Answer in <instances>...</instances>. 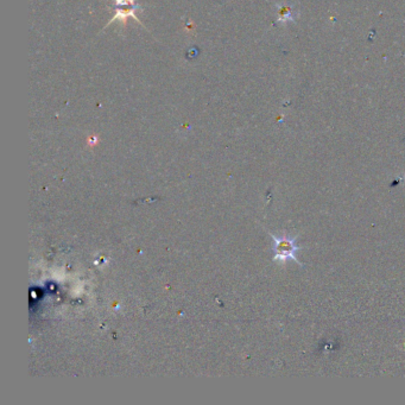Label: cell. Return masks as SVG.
Returning <instances> with one entry per match:
<instances>
[{
    "instance_id": "1",
    "label": "cell",
    "mask_w": 405,
    "mask_h": 405,
    "mask_svg": "<svg viewBox=\"0 0 405 405\" xmlns=\"http://www.w3.org/2000/svg\"><path fill=\"white\" fill-rule=\"evenodd\" d=\"M273 239V252L274 262L285 263L288 260H294L297 265L302 266V263L297 259V252L301 251L302 247L297 245V239L299 235L290 237V235H274L270 234Z\"/></svg>"
},
{
    "instance_id": "2",
    "label": "cell",
    "mask_w": 405,
    "mask_h": 405,
    "mask_svg": "<svg viewBox=\"0 0 405 405\" xmlns=\"http://www.w3.org/2000/svg\"><path fill=\"white\" fill-rule=\"evenodd\" d=\"M114 16L112 17V19L108 22L106 27L112 24L115 20H120L122 25L128 24L129 18H133L137 23H139L140 25H143V23L138 19V17L136 16V12L138 10L142 9V6L137 4L136 0H114Z\"/></svg>"
},
{
    "instance_id": "3",
    "label": "cell",
    "mask_w": 405,
    "mask_h": 405,
    "mask_svg": "<svg viewBox=\"0 0 405 405\" xmlns=\"http://www.w3.org/2000/svg\"><path fill=\"white\" fill-rule=\"evenodd\" d=\"M277 13H278V22L279 23L294 22L298 16V12L295 11L291 5H278Z\"/></svg>"
}]
</instances>
